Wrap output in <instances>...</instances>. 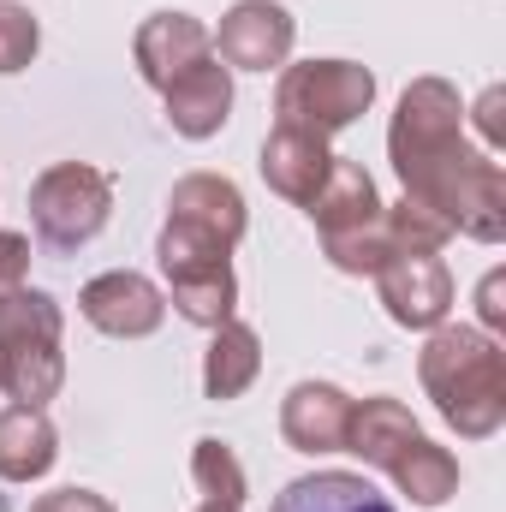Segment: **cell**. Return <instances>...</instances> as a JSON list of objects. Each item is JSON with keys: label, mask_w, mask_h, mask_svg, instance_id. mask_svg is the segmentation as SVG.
Here are the masks:
<instances>
[{"label": "cell", "mask_w": 506, "mask_h": 512, "mask_svg": "<svg viewBox=\"0 0 506 512\" xmlns=\"http://www.w3.org/2000/svg\"><path fill=\"white\" fill-rule=\"evenodd\" d=\"M387 161L411 203L441 215L453 233L477 245L506 239V173L489 149L465 137V102L447 78H411L393 126H387Z\"/></svg>", "instance_id": "1"}, {"label": "cell", "mask_w": 506, "mask_h": 512, "mask_svg": "<svg viewBox=\"0 0 506 512\" xmlns=\"http://www.w3.org/2000/svg\"><path fill=\"white\" fill-rule=\"evenodd\" d=\"M423 393L435 399L441 423L465 441H489L506 423V352L495 334L465 328V322H441L429 328V346L417 358Z\"/></svg>", "instance_id": "2"}, {"label": "cell", "mask_w": 506, "mask_h": 512, "mask_svg": "<svg viewBox=\"0 0 506 512\" xmlns=\"http://www.w3.org/2000/svg\"><path fill=\"white\" fill-rule=\"evenodd\" d=\"M346 453H358L364 465H376L381 477H393V489L411 501V507H447L459 495V459L447 447H435L417 417L399 405V399H364L352 405V423H346Z\"/></svg>", "instance_id": "3"}, {"label": "cell", "mask_w": 506, "mask_h": 512, "mask_svg": "<svg viewBox=\"0 0 506 512\" xmlns=\"http://www.w3.org/2000/svg\"><path fill=\"white\" fill-rule=\"evenodd\" d=\"M60 334H66V316L42 286L0 292V387L12 405H48L66 387Z\"/></svg>", "instance_id": "4"}, {"label": "cell", "mask_w": 506, "mask_h": 512, "mask_svg": "<svg viewBox=\"0 0 506 512\" xmlns=\"http://www.w3.org/2000/svg\"><path fill=\"white\" fill-rule=\"evenodd\" d=\"M310 221L322 233V256L340 268V274H376L381 262L393 256L387 239V203H381L376 179L364 173V161H346L334 155L316 203H310Z\"/></svg>", "instance_id": "5"}, {"label": "cell", "mask_w": 506, "mask_h": 512, "mask_svg": "<svg viewBox=\"0 0 506 512\" xmlns=\"http://www.w3.org/2000/svg\"><path fill=\"white\" fill-rule=\"evenodd\" d=\"M376 102V72L358 60H304L286 66L274 84V126H298L310 137L358 126Z\"/></svg>", "instance_id": "6"}, {"label": "cell", "mask_w": 506, "mask_h": 512, "mask_svg": "<svg viewBox=\"0 0 506 512\" xmlns=\"http://www.w3.org/2000/svg\"><path fill=\"white\" fill-rule=\"evenodd\" d=\"M245 227H251V209L227 173H185L167 191V221H161L155 256H233Z\"/></svg>", "instance_id": "7"}, {"label": "cell", "mask_w": 506, "mask_h": 512, "mask_svg": "<svg viewBox=\"0 0 506 512\" xmlns=\"http://www.w3.org/2000/svg\"><path fill=\"white\" fill-rule=\"evenodd\" d=\"M114 215V173L90 161H54L30 185V227L54 256H72L90 245Z\"/></svg>", "instance_id": "8"}, {"label": "cell", "mask_w": 506, "mask_h": 512, "mask_svg": "<svg viewBox=\"0 0 506 512\" xmlns=\"http://www.w3.org/2000/svg\"><path fill=\"white\" fill-rule=\"evenodd\" d=\"M376 292L387 304V316L411 334L441 328L447 310H453V274L435 251H393L376 268Z\"/></svg>", "instance_id": "9"}, {"label": "cell", "mask_w": 506, "mask_h": 512, "mask_svg": "<svg viewBox=\"0 0 506 512\" xmlns=\"http://www.w3.org/2000/svg\"><path fill=\"white\" fill-rule=\"evenodd\" d=\"M209 36H215V60L227 72H274V66H286L298 24L274 0H233L221 30H209Z\"/></svg>", "instance_id": "10"}, {"label": "cell", "mask_w": 506, "mask_h": 512, "mask_svg": "<svg viewBox=\"0 0 506 512\" xmlns=\"http://www.w3.org/2000/svg\"><path fill=\"white\" fill-rule=\"evenodd\" d=\"M78 310H84V322H90L96 334H108V340H143V334H155V328L167 322L161 286H155L149 274H137V268H108V274H96V280L78 292Z\"/></svg>", "instance_id": "11"}, {"label": "cell", "mask_w": 506, "mask_h": 512, "mask_svg": "<svg viewBox=\"0 0 506 512\" xmlns=\"http://www.w3.org/2000/svg\"><path fill=\"white\" fill-rule=\"evenodd\" d=\"M161 280H167V304L191 322V328H221L239 310V280H233V256H155Z\"/></svg>", "instance_id": "12"}, {"label": "cell", "mask_w": 506, "mask_h": 512, "mask_svg": "<svg viewBox=\"0 0 506 512\" xmlns=\"http://www.w3.org/2000/svg\"><path fill=\"white\" fill-rule=\"evenodd\" d=\"M209 54H215V36H209V24L191 18V12H149V18L137 24V36H131L137 78H143L149 90H167L179 72H191V66L209 60Z\"/></svg>", "instance_id": "13"}, {"label": "cell", "mask_w": 506, "mask_h": 512, "mask_svg": "<svg viewBox=\"0 0 506 512\" xmlns=\"http://www.w3.org/2000/svg\"><path fill=\"white\" fill-rule=\"evenodd\" d=\"M256 167H262V185L274 197L310 209L316 191H322V179H328V167H334V149H328V137H310V131H298V126H274L262 137V161Z\"/></svg>", "instance_id": "14"}, {"label": "cell", "mask_w": 506, "mask_h": 512, "mask_svg": "<svg viewBox=\"0 0 506 512\" xmlns=\"http://www.w3.org/2000/svg\"><path fill=\"white\" fill-rule=\"evenodd\" d=\"M352 393L334 382H298L280 405V435L292 453H346V423H352Z\"/></svg>", "instance_id": "15"}, {"label": "cell", "mask_w": 506, "mask_h": 512, "mask_svg": "<svg viewBox=\"0 0 506 512\" xmlns=\"http://www.w3.org/2000/svg\"><path fill=\"white\" fill-rule=\"evenodd\" d=\"M161 102H167V126L179 131V137H191V143H203V137H215L233 120V72L209 54L191 72H179L161 90Z\"/></svg>", "instance_id": "16"}, {"label": "cell", "mask_w": 506, "mask_h": 512, "mask_svg": "<svg viewBox=\"0 0 506 512\" xmlns=\"http://www.w3.org/2000/svg\"><path fill=\"white\" fill-rule=\"evenodd\" d=\"M60 459V435L48 405H6L0 411V483H36Z\"/></svg>", "instance_id": "17"}, {"label": "cell", "mask_w": 506, "mask_h": 512, "mask_svg": "<svg viewBox=\"0 0 506 512\" xmlns=\"http://www.w3.org/2000/svg\"><path fill=\"white\" fill-rule=\"evenodd\" d=\"M268 512H399V507L358 471H310V477L286 483Z\"/></svg>", "instance_id": "18"}, {"label": "cell", "mask_w": 506, "mask_h": 512, "mask_svg": "<svg viewBox=\"0 0 506 512\" xmlns=\"http://www.w3.org/2000/svg\"><path fill=\"white\" fill-rule=\"evenodd\" d=\"M256 370H262V340H256L251 322H221L215 334H209V352H203V393L215 399V405H227V399H239L245 387L256 382Z\"/></svg>", "instance_id": "19"}, {"label": "cell", "mask_w": 506, "mask_h": 512, "mask_svg": "<svg viewBox=\"0 0 506 512\" xmlns=\"http://www.w3.org/2000/svg\"><path fill=\"white\" fill-rule=\"evenodd\" d=\"M191 483H197V495H203L209 507H239L245 512L251 483H245V465H239V453H233L227 441L203 435V441L191 447Z\"/></svg>", "instance_id": "20"}, {"label": "cell", "mask_w": 506, "mask_h": 512, "mask_svg": "<svg viewBox=\"0 0 506 512\" xmlns=\"http://www.w3.org/2000/svg\"><path fill=\"white\" fill-rule=\"evenodd\" d=\"M387 239H393V251H435L453 239V227L441 221V215H429L423 203H411V197H399L393 209H387Z\"/></svg>", "instance_id": "21"}, {"label": "cell", "mask_w": 506, "mask_h": 512, "mask_svg": "<svg viewBox=\"0 0 506 512\" xmlns=\"http://www.w3.org/2000/svg\"><path fill=\"white\" fill-rule=\"evenodd\" d=\"M36 48H42V24H36L24 6L0 0V78L24 72V66L36 60Z\"/></svg>", "instance_id": "22"}, {"label": "cell", "mask_w": 506, "mask_h": 512, "mask_svg": "<svg viewBox=\"0 0 506 512\" xmlns=\"http://www.w3.org/2000/svg\"><path fill=\"white\" fill-rule=\"evenodd\" d=\"M30 512H120V507L108 495H96V489H54V495L30 501Z\"/></svg>", "instance_id": "23"}, {"label": "cell", "mask_w": 506, "mask_h": 512, "mask_svg": "<svg viewBox=\"0 0 506 512\" xmlns=\"http://www.w3.org/2000/svg\"><path fill=\"white\" fill-rule=\"evenodd\" d=\"M24 274H30V239L24 233H0V292L24 286Z\"/></svg>", "instance_id": "24"}, {"label": "cell", "mask_w": 506, "mask_h": 512, "mask_svg": "<svg viewBox=\"0 0 506 512\" xmlns=\"http://www.w3.org/2000/svg\"><path fill=\"white\" fill-rule=\"evenodd\" d=\"M477 298H483V334H501L506 328V304H501L506 298V274H489Z\"/></svg>", "instance_id": "25"}, {"label": "cell", "mask_w": 506, "mask_h": 512, "mask_svg": "<svg viewBox=\"0 0 506 512\" xmlns=\"http://www.w3.org/2000/svg\"><path fill=\"white\" fill-rule=\"evenodd\" d=\"M477 131H483V143H489V155L501 149V90H489L483 102H477Z\"/></svg>", "instance_id": "26"}, {"label": "cell", "mask_w": 506, "mask_h": 512, "mask_svg": "<svg viewBox=\"0 0 506 512\" xmlns=\"http://www.w3.org/2000/svg\"><path fill=\"white\" fill-rule=\"evenodd\" d=\"M197 512H239V507H209V501H203V507H197Z\"/></svg>", "instance_id": "27"}]
</instances>
